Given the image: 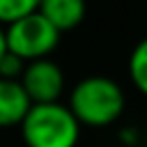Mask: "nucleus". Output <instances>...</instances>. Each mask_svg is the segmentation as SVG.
I'll use <instances>...</instances> for the list:
<instances>
[{"label": "nucleus", "mask_w": 147, "mask_h": 147, "mask_svg": "<svg viewBox=\"0 0 147 147\" xmlns=\"http://www.w3.org/2000/svg\"><path fill=\"white\" fill-rule=\"evenodd\" d=\"M67 106L80 126L101 129L122 117L126 96L117 80L108 76H87L74 85Z\"/></svg>", "instance_id": "f257e3e1"}, {"label": "nucleus", "mask_w": 147, "mask_h": 147, "mask_svg": "<svg viewBox=\"0 0 147 147\" xmlns=\"http://www.w3.org/2000/svg\"><path fill=\"white\" fill-rule=\"evenodd\" d=\"M21 138L25 147H76L80 140V124L64 103L32 106L21 122Z\"/></svg>", "instance_id": "f03ea898"}, {"label": "nucleus", "mask_w": 147, "mask_h": 147, "mask_svg": "<svg viewBox=\"0 0 147 147\" xmlns=\"http://www.w3.org/2000/svg\"><path fill=\"white\" fill-rule=\"evenodd\" d=\"M5 41H7V53L21 57L28 64L48 57L60 44V32L39 11H34L9 23L5 28Z\"/></svg>", "instance_id": "7ed1b4c3"}, {"label": "nucleus", "mask_w": 147, "mask_h": 147, "mask_svg": "<svg viewBox=\"0 0 147 147\" xmlns=\"http://www.w3.org/2000/svg\"><path fill=\"white\" fill-rule=\"evenodd\" d=\"M21 85L32 101V106L39 103H57L64 92V71L57 62L51 57L28 62L21 76Z\"/></svg>", "instance_id": "20e7f679"}, {"label": "nucleus", "mask_w": 147, "mask_h": 147, "mask_svg": "<svg viewBox=\"0 0 147 147\" xmlns=\"http://www.w3.org/2000/svg\"><path fill=\"white\" fill-rule=\"evenodd\" d=\"M30 108H32V101L28 99L21 80L0 78V129L21 126Z\"/></svg>", "instance_id": "39448f33"}, {"label": "nucleus", "mask_w": 147, "mask_h": 147, "mask_svg": "<svg viewBox=\"0 0 147 147\" xmlns=\"http://www.w3.org/2000/svg\"><path fill=\"white\" fill-rule=\"evenodd\" d=\"M37 11L62 34L78 28L85 18V0H39Z\"/></svg>", "instance_id": "423d86ee"}, {"label": "nucleus", "mask_w": 147, "mask_h": 147, "mask_svg": "<svg viewBox=\"0 0 147 147\" xmlns=\"http://www.w3.org/2000/svg\"><path fill=\"white\" fill-rule=\"evenodd\" d=\"M129 78L133 83V87L147 96V37L140 39L133 48H131V55H129Z\"/></svg>", "instance_id": "0eeeda50"}, {"label": "nucleus", "mask_w": 147, "mask_h": 147, "mask_svg": "<svg viewBox=\"0 0 147 147\" xmlns=\"http://www.w3.org/2000/svg\"><path fill=\"white\" fill-rule=\"evenodd\" d=\"M39 7V0H0V25L7 28L9 23L34 14Z\"/></svg>", "instance_id": "6e6552de"}, {"label": "nucleus", "mask_w": 147, "mask_h": 147, "mask_svg": "<svg viewBox=\"0 0 147 147\" xmlns=\"http://www.w3.org/2000/svg\"><path fill=\"white\" fill-rule=\"evenodd\" d=\"M23 69H25V62L11 53H5V57L0 60V78H7V80H21L23 76Z\"/></svg>", "instance_id": "1a4fd4ad"}, {"label": "nucleus", "mask_w": 147, "mask_h": 147, "mask_svg": "<svg viewBox=\"0 0 147 147\" xmlns=\"http://www.w3.org/2000/svg\"><path fill=\"white\" fill-rule=\"evenodd\" d=\"M119 140H122L126 147H133V145L138 142V129H136V126H124V129L119 131Z\"/></svg>", "instance_id": "9d476101"}, {"label": "nucleus", "mask_w": 147, "mask_h": 147, "mask_svg": "<svg viewBox=\"0 0 147 147\" xmlns=\"http://www.w3.org/2000/svg\"><path fill=\"white\" fill-rule=\"evenodd\" d=\"M5 53H7V41H5V28L0 25V60L5 57Z\"/></svg>", "instance_id": "9b49d317"}]
</instances>
